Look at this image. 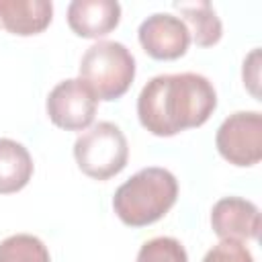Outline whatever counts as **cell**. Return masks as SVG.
I'll return each instance as SVG.
<instances>
[{
	"label": "cell",
	"mask_w": 262,
	"mask_h": 262,
	"mask_svg": "<svg viewBox=\"0 0 262 262\" xmlns=\"http://www.w3.org/2000/svg\"><path fill=\"white\" fill-rule=\"evenodd\" d=\"M121 4L115 0H74L68 6L70 29L88 39H98L117 29Z\"/></svg>",
	"instance_id": "obj_9"
},
{
	"label": "cell",
	"mask_w": 262,
	"mask_h": 262,
	"mask_svg": "<svg viewBox=\"0 0 262 262\" xmlns=\"http://www.w3.org/2000/svg\"><path fill=\"white\" fill-rule=\"evenodd\" d=\"M176 176L166 168L149 166L135 172L117 188L113 209L125 225L145 227L162 219L176 203Z\"/></svg>",
	"instance_id": "obj_2"
},
{
	"label": "cell",
	"mask_w": 262,
	"mask_h": 262,
	"mask_svg": "<svg viewBox=\"0 0 262 262\" xmlns=\"http://www.w3.org/2000/svg\"><path fill=\"white\" fill-rule=\"evenodd\" d=\"M217 108L213 84L192 72L160 74L139 92V123L158 137H172L184 129L201 127Z\"/></svg>",
	"instance_id": "obj_1"
},
{
	"label": "cell",
	"mask_w": 262,
	"mask_h": 262,
	"mask_svg": "<svg viewBox=\"0 0 262 262\" xmlns=\"http://www.w3.org/2000/svg\"><path fill=\"white\" fill-rule=\"evenodd\" d=\"M143 51L154 59H178L190 45V33L180 16L156 12L147 16L137 31Z\"/></svg>",
	"instance_id": "obj_7"
},
{
	"label": "cell",
	"mask_w": 262,
	"mask_h": 262,
	"mask_svg": "<svg viewBox=\"0 0 262 262\" xmlns=\"http://www.w3.org/2000/svg\"><path fill=\"white\" fill-rule=\"evenodd\" d=\"M174 6L184 14L186 23L190 25L188 33L199 47H213L215 43H219V39L223 35V27H221V20H219L215 8L211 6V2H207V0L176 2Z\"/></svg>",
	"instance_id": "obj_12"
},
{
	"label": "cell",
	"mask_w": 262,
	"mask_h": 262,
	"mask_svg": "<svg viewBox=\"0 0 262 262\" xmlns=\"http://www.w3.org/2000/svg\"><path fill=\"white\" fill-rule=\"evenodd\" d=\"M203 262H254V256L244 246V242L221 239L205 254Z\"/></svg>",
	"instance_id": "obj_15"
},
{
	"label": "cell",
	"mask_w": 262,
	"mask_h": 262,
	"mask_svg": "<svg viewBox=\"0 0 262 262\" xmlns=\"http://www.w3.org/2000/svg\"><path fill=\"white\" fill-rule=\"evenodd\" d=\"M0 262H51V258L39 237L16 233L0 242Z\"/></svg>",
	"instance_id": "obj_13"
},
{
	"label": "cell",
	"mask_w": 262,
	"mask_h": 262,
	"mask_svg": "<svg viewBox=\"0 0 262 262\" xmlns=\"http://www.w3.org/2000/svg\"><path fill=\"white\" fill-rule=\"evenodd\" d=\"M242 76H244V84L248 86V90L258 98L260 96V92H258V84H260V49H254L244 59Z\"/></svg>",
	"instance_id": "obj_16"
},
{
	"label": "cell",
	"mask_w": 262,
	"mask_h": 262,
	"mask_svg": "<svg viewBox=\"0 0 262 262\" xmlns=\"http://www.w3.org/2000/svg\"><path fill=\"white\" fill-rule=\"evenodd\" d=\"M74 158L86 176L94 180H108L127 166L129 145L123 131L115 123L100 121L84 129V133L76 139Z\"/></svg>",
	"instance_id": "obj_4"
},
{
	"label": "cell",
	"mask_w": 262,
	"mask_h": 262,
	"mask_svg": "<svg viewBox=\"0 0 262 262\" xmlns=\"http://www.w3.org/2000/svg\"><path fill=\"white\" fill-rule=\"evenodd\" d=\"M215 145L223 160L233 166H254L262 160V115L258 111H237L217 129Z\"/></svg>",
	"instance_id": "obj_5"
},
{
	"label": "cell",
	"mask_w": 262,
	"mask_h": 262,
	"mask_svg": "<svg viewBox=\"0 0 262 262\" xmlns=\"http://www.w3.org/2000/svg\"><path fill=\"white\" fill-rule=\"evenodd\" d=\"M98 98L82 78L59 82L47 96L45 108L51 123L66 131H84L92 125Z\"/></svg>",
	"instance_id": "obj_6"
},
{
	"label": "cell",
	"mask_w": 262,
	"mask_h": 262,
	"mask_svg": "<svg viewBox=\"0 0 262 262\" xmlns=\"http://www.w3.org/2000/svg\"><path fill=\"white\" fill-rule=\"evenodd\" d=\"M33 176V158L29 149L8 137H0V194L18 192Z\"/></svg>",
	"instance_id": "obj_11"
},
{
	"label": "cell",
	"mask_w": 262,
	"mask_h": 262,
	"mask_svg": "<svg viewBox=\"0 0 262 262\" xmlns=\"http://www.w3.org/2000/svg\"><path fill=\"white\" fill-rule=\"evenodd\" d=\"M51 18L53 4L47 0H0V29L12 35H39Z\"/></svg>",
	"instance_id": "obj_10"
},
{
	"label": "cell",
	"mask_w": 262,
	"mask_h": 262,
	"mask_svg": "<svg viewBox=\"0 0 262 262\" xmlns=\"http://www.w3.org/2000/svg\"><path fill=\"white\" fill-rule=\"evenodd\" d=\"M80 78L98 100H117L135 78V57L119 41H96L80 59Z\"/></svg>",
	"instance_id": "obj_3"
},
{
	"label": "cell",
	"mask_w": 262,
	"mask_h": 262,
	"mask_svg": "<svg viewBox=\"0 0 262 262\" xmlns=\"http://www.w3.org/2000/svg\"><path fill=\"white\" fill-rule=\"evenodd\" d=\"M211 227L221 239H256L260 233V211L242 196H223L211 209Z\"/></svg>",
	"instance_id": "obj_8"
},
{
	"label": "cell",
	"mask_w": 262,
	"mask_h": 262,
	"mask_svg": "<svg viewBox=\"0 0 262 262\" xmlns=\"http://www.w3.org/2000/svg\"><path fill=\"white\" fill-rule=\"evenodd\" d=\"M137 262H188V256L178 239L162 235L147 239L139 248Z\"/></svg>",
	"instance_id": "obj_14"
}]
</instances>
